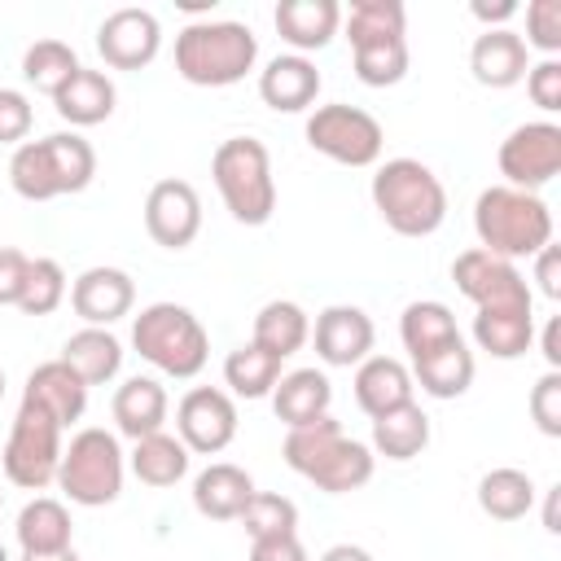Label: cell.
<instances>
[{
    "label": "cell",
    "mask_w": 561,
    "mask_h": 561,
    "mask_svg": "<svg viewBox=\"0 0 561 561\" xmlns=\"http://www.w3.org/2000/svg\"><path fill=\"white\" fill-rule=\"evenodd\" d=\"M320 561H373V552H368V548H359V543H333Z\"/></svg>",
    "instance_id": "51"
},
{
    "label": "cell",
    "mask_w": 561,
    "mask_h": 561,
    "mask_svg": "<svg viewBox=\"0 0 561 561\" xmlns=\"http://www.w3.org/2000/svg\"><path fill=\"white\" fill-rule=\"evenodd\" d=\"M22 561H79V557L75 548H66V552H44V557H22Z\"/></svg>",
    "instance_id": "53"
},
{
    "label": "cell",
    "mask_w": 561,
    "mask_h": 561,
    "mask_svg": "<svg viewBox=\"0 0 561 561\" xmlns=\"http://www.w3.org/2000/svg\"><path fill=\"white\" fill-rule=\"evenodd\" d=\"M250 539H272V535H298V504L276 495V491H254L250 504L237 517Z\"/></svg>",
    "instance_id": "40"
},
{
    "label": "cell",
    "mask_w": 561,
    "mask_h": 561,
    "mask_svg": "<svg viewBox=\"0 0 561 561\" xmlns=\"http://www.w3.org/2000/svg\"><path fill=\"white\" fill-rule=\"evenodd\" d=\"M26 272H31V254H22L13 245H0V307H18Z\"/></svg>",
    "instance_id": "46"
},
{
    "label": "cell",
    "mask_w": 561,
    "mask_h": 561,
    "mask_svg": "<svg viewBox=\"0 0 561 561\" xmlns=\"http://www.w3.org/2000/svg\"><path fill=\"white\" fill-rule=\"evenodd\" d=\"M535 280L548 298H561V250L557 245H543L535 254Z\"/></svg>",
    "instance_id": "48"
},
{
    "label": "cell",
    "mask_w": 561,
    "mask_h": 561,
    "mask_svg": "<svg viewBox=\"0 0 561 561\" xmlns=\"http://www.w3.org/2000/svg\"><path fill=\"white\" fill-rule=\"evenodd\" d=\"M342 26H346L351 48H355V44H373V39H403V31H408V9H403L399 0H355V4L342 13Z\"/></svg>",
    "instance_id": "37"
},
{
    "label": "cell",
    "mask_w": 561,
    "mask_h": 561,
    "mask_svg": "<svg viewBox=\"0 0 561 561\" xmlns=\"http://www.w3.org/2000/svg\"><path fill=\"white\" fill-rule=\"evenodd\" d=\"M280 451H285V465L294 473H302L307 482H316L329 495H346V491L368 486V478L377 469L373 447L359 438H346L333 416H320L311 425L289 430Z\"/></svg>",
    "instance_id": "1"
},
{
    "label": "cell",
    "mask_w": 561,
    "mask_h": 561,
    "mask_svg": "<svg viewBox=\"0 0 561 561\" xmlns=\"http://www.w3.org/2000/svg\"><path fill=\"white\" fill-rule=\"evenodd\" d=\"M526 48H539L543 57L561 53V0H530L526 4Z\"/></svg>",
    "instance_id": "42"
},
{
    "label": "cell",
    "mask_w": 561,
    "mask_h": 561,
    "mask_svg": "<svg viewBox=\"0 0 561 561\" xmlns=\"http://www.w3.org/2000/svg\"><path fill=\"white\" fill-rule=\"evenodd\" d=\"M259 96L263 105H272L276 114H298L320 96V70L316 61L298 57V53H280L259 70Z\"/></svg>",
    "instance_id": "19"
},
{
    "label": "cell",
    "mask_w": 561,
    "mask_h": 561,
    "mask_svg": "<svg viewBox=\"0 0 561 561\" xmlns=\"http://www.w3.org/2000/svg\"><path fill=\"white\" fill-rule=\"evenodd\" d=\"M22 399L35 403V408H44V412L66 430V425H75V421L83 416V408H88V386L79 381V373H75L70 364L48 359V364H39V368L26 377Z\"/></svg>",
    "instance_id": "20"
},
{
    "label": "cell",
    "mask_w": 561,
    "mask_h": 561,
    "mask_svg": "<svg viewBox=\"0 0 561 561\" xmlns=\"http://www.w3.org/2000/svg\"><path fill=\"white\" fill-rule=\"evenodd\" d=\"M526 92H530V101L539 105V110H561V61L557 57H543V61H535L530 70H526Z\"/></svg>",
    "instance_id": "45"
},
{
    "label": "cell",
    "mask_w": 561,
    "mask_h": 561,
    "mask_svg": "<svg viewBox=\"0 0 561 561\" xmlns=\"http://www.w3.org/2000/svg\"><path fill=\"white\" fill-rule=\"evenodd\" d=\"M0 465H4V478L22 491H44L48 482H57V465H61V425L22 399L18 416H13V430H9V443L0 451Z\"/></svg>",
    "instance_id": "9"
},
{
    "label": "cell",
    "mask_w": 561,
    "mask_h": 561,
    "mask_svg": "<svg viewBox=\"0 0 561 561\" xmlns=\"http://www.w3.org/2000/svg\"><path fill=\"white\" fill-rule=\"evenodd\" d=\"M543 359H548V368H561V320L543 324Z\"/></svg>",
    "instance_id": "50"
},
{
    "label": "cell",
    "mask_w": 561,
    "mask_h": 561,
    "mask_svg": "<svg viewBox=\"0 0 561 561\" xmlns=\"http://www.w3.org/2000/svg\"><path fill=\"white\" fill-rule=\"evenodd\" d=\"M478 22H486V31H495L500 22H508L513 13H517V0H495V4H486V0H473V9H469Z\"/></svg>",
    "instance_id": "49"
},
{
    "label": "cell",
    "mask_w": 561,
    "mask_h": 561,
    "mask_svg": "<svg viewBox=\"0 0 561 561\" xmlns=\"http://www.w3.org/2000/svg\"><path fill=\"white\" fill-rule=\"evenodd\" d=\"M31 101L18 88H0V145H22L31 136Z\"/></svg>",
    "instance_id": "44"
},
{
    "label": "cell",
    "mask_w": 561,
    "mask_h": 561,
    "mask_svg": "<svg viewBox=\"0 0 561 561\" xmlns=\"http://www.w3.org/2000/svg\"><path fill=\"white\" fill-rule=\"evenodd\" d=\"M272 22H276L280 39H285L289 48H298V57H302V53L324 48V44L337 35V26H342V4H337V0H280L276 13H272Z\"/></svg>",
    "instance_id": "21"
},
{
    "label": "cell",
    "mask_w": 561,
    "mask_h": 561,
    "mask_svg": "<svg viewBox=\"0 0 561 561\" xmlns=\"http://www.w3.org/2000/svg\"><path fill=\"white\" fill-rule=\"evenodd\" d=\"M412 381H421L425 394L434 399H460L473 386V351L465 346V337L412 359Z\"/></svg>",
    "instance_id": "28"
},
{
    "label": "cell",
    "mask_w": 561,
    "mask_h": 561,
    "mask_svg": "<svg viewBox=\"0 0 561 561\" xmlns=\"http://www.w3.org/2000/svg\"><path fill=\"white\" fill-rule=\"evenodd\" d=\"M75 70H79V57H75V48L61 44V39H35V44L22 53V79H26L35 92H48V96H53Z\"/></svg>",
    "instance_id": "38"
},
{
    "label": "cell",
    "mask_w": 561,
    "mask_h": 561,
    "mask_svg": "<svg viewBox=\"0 0 561 561\" xmlns=\"http://www.w3.org/2000/svg\"><path fill=\"white\" fill-rule=\"evenodd\" d=\"M131 346L158 373L180 377V381L197 377L210 359V337H206L202 320L180 302H149L131 320Z\"/></svg>",
    "instance_id": "6"
},
{
    "label": "cell",
    "mask_w": 561,
    "mask_h": 561,
    "mask_svg": "<svg viewBox=\"0 0 561 561\" xmlns=\"http://www.w3.org/2000/svg\"><path fill=\"white\" fill-rule=\"evenodd\" d=\"M167 390L162 381L153 377H127L118 390H114V425L118 434H127L131 443L145 438V434H158L167 425Z\"/></svg>",
    "instance_id": "26"
},
{
    "label": "cell",
    "mask_w": 561,
    "mask_h": 561,
    "mask_svg": "<svg viewBox=\"0 0 561 561\" xmlns=\"http://www.w3.org/2000/svg\"><path fill=\"white\" fill-rule=\"evenodd\" d=\"M145 232L167 245L184 250L202 232V197L188 180H158L145 197Z\"/></svg>",
    "instance_id": "14"
},
{
    "label": "cell",
    "mask_w": 561,
    "mask_h": 561,
    "mask_svg": "<svg viewBox=\"0 0 561 561\" xmlns=\"http://www.w3.org/2000/svg\"><path fill=\"white\" fill-rule=\"evenodd\" d=\"M530 416L548 438H561V373L548 368L530 390Z\"/></svg>",
    "instance_id": "43"
},
{
    "label": "cell",
    "mask_w": 561,
    "mask_h": 561,
    "mask_svg": "<svg viewBox=\"0 0 561 561\" xmlns=\"http://www.w3.org/2000/svg\"><path fill=\"white\" fill-rule=\"evenodd\" d=\"M61 364H70V368L79 373L83 386H105V381H114L118 368H123V342H118L110 329H92V324H83L79 333L66 337V346H61Z\"/></svg>",
    "instance_id": "27"
},
{
    "label": "cell",
    "mask_w": 561,
    "mask_h": 561,
    "mask_svg": "<svg viewBox=\"0 0 561 561\" xmlns=\"http://www.w3.org/2000/svg\"><path fill=\"white\" fill-rule=\"evenodd\" d=\"M373 206L399 237H430L447 219V188L421 158H390L373 175Z\"/></svg>",
    "instance_id": "4"
},
{
    "label": "cell",
    "mask_w": 561,
    "mask_h": 561,
    "mask_svg": "<svg viewBox=\"0 0 561 561\" xmlns=\"http://www.w3.org/2000/svg\"><path fill=\"white\" fill-rule=\"evenodd\" d=\"M307 337H311V320H307V311H302L298 302L272 298V302L259 307V316H254V337H250L254 346H263V351H272L276 359H285V355L302 351Z\"/></svg>",
    "instance_id": "32"
},
{
    "label": "cell",
    "mask_w": 561,
    "mask_h": 561,
    "mask_svg": "<svg viewBox=\"0 0 561 561\" xmlns=\"http://www.w3.org/2000/svg\"><path fill=\"white\" fill-rule=\"evenodd\" d=\"M307 145L342 167H373L381 158L386 131L368 110L333 101V105H316V114L307 118Z\"/></svg>",
    "instance_id": "10"
},
{
    "label": "cell",
    "mask_w": 561,
    "mask_h": 561,
    "mask_svg": "<svg viewBox=\"0 0 561 561\" xmlns=\"http://www.w3.org/2000/svg\"><path fill=\"white\" fill-rule=\"evenodd\" d=\"M412 390H416L412 373L390 355H368L364 364H355V403L368 416H381V412L412 403Z\"/></svg>",
    "instance_id": "25"
},
{
    "label": "cell",
    "mask_w": 561,
    "mask_h": 561,
    "mask_svg": "<svg viewBox=\"0 0 561 561\" xmlns=\"http://www.w3.org/2000/svg\"><path fill=\"white\" fill-rule=\"evenodd\" d=\"M469 70L482 88H513L526 79L530 70V48L522 44L517 31L508 26H495V31H482L469 48Z\"/></svg>",
    "instance_id": "18"
},
{
    "label": "cell",
    "mask_w": 561,
    "mask_h": 561,
    "mask_svg": "<svg viewBox=\"0 0 561 561\" xmlns=\"http://www.w3.org/2000/svg\"><path fill=\"white\" fill-rule=\"evenodd\" d=\"M250 561H307V548L298 535H272V539H250Z\"/></svg>",
    "instance_id": "47"
},
{
    "label": "cell",
    "mask_w": 561,
    "mask_h": 561,
    "mask_svg": "<svg viewBox=\"0 0 561 561\" xmlns=\"http://www.w3.org/2000/svg\"><path fill=\"white\" fill-rule=\"evenodd\" d=\"M180 443L197 456H219L237 438V403L219 386H193L175 408Z\"/></svg>",
    "instance_id": "13"
},
{
    "label": "cell",
    "mask_w": 561,
    "mask_h": 561,
    "mask_svg": "<svg viewBox=\"0 0 561 561\" xmlns=\"http://www.w3.org/2000/svg\"><path fill=\"white\" fill-rule=\"evenodd\" d=\"M57 486L66 491L70 504L83 508H101L114 504L123 491V447L110 430H79L66 447H61V465H57Z\"/></svg>",
    "instance_id": "8"
},
{
    "label": "cell",
    "mask_w": 561,
    "mask_h": 561,
    "mask_svg": "<svg viewBox=\"0 0 561 561\" xmlns=\"http://www.w3.org/2000/svg\"><path fill=\"white\" fill-rule=\"evenodd\" d=\"M473 232L482 250L500 259H535L543 245H552V210L539 193L491 184L473 202Z\"/></svg>",
    "instance_id": "3"
},
{
    "label": "cell",
    "mask_w": 561,
    "mask_h": 561,
    "mask_svg": "<svg viewBox=\"0 0 561 561\" xmlns=\"http://www.w3.org/2000/svg\"><path fill=\"white\" fill-rule=\"evenodd\" d=\"M473 342L495 359H517L535 342V316L522 307H495L473 316Z\"/></svg>",
    "instance_id": "31"
},
{
    "label": "cell",
    "mask_w": 561,
    "mask_h": 561,
    "mask_svg": "<svg viewBox=\"0 0 561 561\" xmlns=\"http://www.w3.org/2000/svg\"><path fill=\"white\" fill-rule=\"evenodd\" d=\"M451 280H456V289L478 311H495V307H522V311H530V285L517 272V263H508V259H500V254H491L482 245L456 254Z\"/></svg>",
    "instance_id": "12"
},
{
    "label": "cell",
    "mask_w": 561,
    "mask_h": 561,
    "mask_svg": "<svg viewBox=\"0 0 561 561\" xmlns=\"http://www.w3.org/2000/svg\"><path fill=\"white\" fill-rule=\"evenodd\" d=\"M280 381V359L254 342L237 346L228 359H224V386L241 399H263L272 394V386Z\"/></svg>",
    "instance_id": "36"
},
{
    "label": "cell",
    "mask_w": 561,
    "mask_h": 561,
    "mask_svg": "<svg viewBox=\"0 0 561 561\" xmlns=\"http://www.w3.org/2000/svg\"><path fill=\"white\" fill-rule=\"evenodd\" d=\"M0 500H4V495H0Z\"/></svg>",
    "instance_id": "56"
},
{
    "label": "cell",
    "mask_w": 561,
    "mask_h": 561,
    "mask_svg": "<svg viewBox=\"0 0 561 561\" xmlns=\"http://www.w3.org/2000/svg\"><path fill=\"white\" fill-rule=\"evenodd\" d=\"M0 561H9V552H4V543H0Z\"/></svg>",
    "instance_id": "55"
},
{
    "label": "cell",
    "mask_w": 561,
    "mask_h": 561,
    "mask_svg": "<svg viewBox=\"0 0 561 561\" xmlns=\"http://www.w3.org/2000/svg\"><path fill=\"white\" fill-rule=\"evenodd\" d=\"M131 302H136V285L123 267H88L70 285V307L92 329H110L131 311Z\"/></svg>",
    "instance_id": "17"
},
{
    "label": "cell",
    "mask_w": 561,
    "mask_h": 561,
    "mask_svg": "<svg viewBox=\"0 0 561 561\" xmlns=\"http://www.w3.org/2000/svg\"><path fill=\"white\" fill-rule=\"evenodd\" d=\"M557 491H561V486H552V491H548V508H543V526H548L552 535L561 530V526H557Z\"/></svg>",
    "instance_id": "52"
},
{
    "label": "cell",
    "mask_w": 561,
    "mask_h": 561,
    "mask_svg": "<svg viewBox=\"0 0 561 561\" xmlns=\"http://www.w3.org/2000/svg\"><path fill=\"white\" fill-rule=\"evenodd\" d=\"M355 75L368 88H390L408 75V39H373V44H355Z\"/></svg>",
    "instance_id": "39"
},
{
    "label": "cell",
    "mask_w": 561,
    "mask_h": 561,
    "mask_svg": "<svg viewBox=\"0 0 561 561\" xmlns=\"http://www.w3.org/2000/svg\"><path fill=\"white\" fill-rule=\"evenodd\" d=\"M430 447V416L421 412V403H403L394 412L373 416V451L386 460H412Z\"/></svg>",
    "instance_id": "30"
},
{
    "label": "cell",
    "mask_w": 561,
    "mask_h": 561,
    "mask_svg": "<svg viewBox=\"0 0 561 561\" xmlns=\"http://www.w3.org/2000/svg\"><path fill=\"white\" fill-rule=\"evenodd\" d=\"M399 337H403V351H408L412 359H421V355H430V351L456 342L460 329H456V316H451L447 302L425 298V302H408V307H403V316H399Z\"/></svg>",
    "instance_id": "33"
},
{
    "label": "cell",
    "mask_w": 561,
    "mask_h": 561,
    "mask_svg": "<svg viewBox=\"0 0 561 561\" xmlns=\"http://www.w3.org/2000/svg\"><path fill=\"white\" fill-rule=\"evenodd\" d=\"M162 48V26L149 9H114L96 26V53L114 70H145Z\"/></svg>",
    "instance_id": "15"
},
{
    "label": "cell",
    "mask_w": 561,
    "mask_h": 561,
    "mask_svg": "<svg viewBox=\"0 0 561 561\" xmlns=\"http://www.w3.org/2000/svg\"><path fill=\"white\" fill-rule=\"evenodd\" d=\"M70 513L61 500H48V495H35L22 513H18V543H22V557H44V552H66L70 548Z\"/></svg>",
    "instance_id": "29"
},
{
    "label": "cell",
    "mask_w": 561,
    "mask_h": 561,
    "mask_svg": "<svg viewBox=\"0 0 561 561\" xmlns=\"http://www.w3.org/2000/svg\"><path fill=\"white\" fill-rule=\"evenodd\" d=\"M316 355L329 364V368H351V364H364L368 351H373V320L364 307H351V302H333L316 316Z\"/></svg>",
    "instance_id": "16"
},
{
    "label": "cell",
    "mask_w": 561,
    "mask_h": 561,
    "mask_svg": "<svg viewBox=\"0 0 561 561\" xmlns=\"http://www.w3.org/2000/svg\"><path fill=\"white\" fill-rule=\"evenodd\" d=\"M259 61V39L245 22H188L175 35V70L193 88L241 83Z\"/></svg>",
    "instance_id": "5"
},
{
    "label": "cell",
    "mask_w": 561,
    "mask_h": 561,
    "mask_svg": "<svg viewBox=\"0 0 561 561\" xmlns=\"http://www.w3.org/2000/svg\"><path fill=\"white\" fill-rule=\"evenodd\" d=\"M478 508L495 522H517L535 508V482L530 473L513 469V465H500L491 473H482L478 482Z\"/></svg>",
    "instance_id": "35"
},
{
    "label": "cell",
    "mask_w": 561,
    "mask_h": 561,
    "mask_svg": "<svg viewBox=\"0 0 561 561\" xmlns=\"http://www.w3.org/2000/svg\"><path fill=\"white\" fill-rule=\"evenodd\" d=\"M131 473L145 486H175L188 473V447L175 434H167V430L145 434L131 447Z\"/></svg>",
    "instance_id": "34"
},
{
    "label": "cell",
    "mask_w": 561,
    "mask_h": 561,
    "mask_svg": "<svg viewBox=\"0 0 561 561\" xmlns=\"http://www.w3.org/2000/svg\"><path fill=\"white\" fill-rule=\"evenodd\" d=\"M114 101H118V92H114L110 75L105 70H88V66H79L53 92V105H57V114L70 127H96V123H105L114 114Z\"/></svg>",
    "instance_id": "24"
},
{
    "label": "cell",
    "mask_w": 561,
    "mask_h": 561,
    "mask_svg": "<svg viewBox=\"0 0 561 561\" xmlns=\"http://www.w3.org/2000/svg\"><path fill=\"white\" fill-rule=\"evenodd\" d=\"M96 175V149L79 131H53L44 140H22L9 158V184L26 202H53L83 193Z\"/></svg>",
    "instance_id": "2"
},
{
    "label": "cell",
    "mask_w": 561,
    "mask_h": 561,
    "mask_svg": "<svg viewBox=\"0 0 561 561\" xmlns=\"http://www.w3.org/2000/svg\"><path fill=\"white\" fill-rule=\"evenodd\" d=\"M66 298V272L57 259H31V272H26V285H22V298H18V311L26 316H48L57 311Z\"/></svg>",
    "instance_id": "41"
},
{
    "label": "cell",
    "mask_w": 561,
    "mask_h": 561,
    "mask_svg": "<svg viewBox=\"0 0 561 561\" xmlns=\"http://www.w3.org/2000/svg\"><path fill=\"white\" fill-rule=\"evenodd\" d=\"M215 188L228 206V215L245 228H259L276 210V180H272V158L267 145L254 136H228L215 158H210Z\"/></svg>",
    "instance_id": "7"
},
{
    "label": "cell",
    "mask_w": 561,
    "mask_h": 561,
    "mask_svg": "<svg viewBox=\"0 0 561 561\" xmlns=\"http://www.w3.org/2000/svg\"><path fill=\"white\" fill-rule=\"evenodd\" d=\"M250 495H254V478L228 460H215L193 478V508L210 522H237Z\"/></svg>",
    "instance_id": "22"
},
{
    "label": "cell",
    "mask_w": 561,
    "mask_h": 561,
    "mask_svg": "<svg viewBox=\"0 0 561 561\" xmlns=\"http://www.w3.org/2000/svg\"><path fill=\"white\" fill-rule=\"evenodd\" d=\"M329 403H333V386H329V377H324L320 368L280 373V381L272 386V412H276L289 430L329 416Z\"/></svg>",
    "instance_id": "23"
},
{
    "label": "cell",
    "mask_w": 561,
    "mask_h": 561,
    "mask_svg": "<svg viewBox=\"0 0 561 561\" xmlns=\"http://www.w3.org/2000/svg\"><path fill=\"white\" fill-rule=\"evenodd\" d=\"M500 175L508 188H543L548 180L561 175V127L539 118V123H522L504 136L500 145Z\"/></svg>",
    "instance_id": "11"
},
{
    "label": "cell",
    "mask_w": 561,
    "mask_h": 561,
    "mask_svg": "<svg viewBox=\"0 0 561 561\" xmlns=\"http://www.w3.org/2000/svg\"><path fill=\"white\" fill-rule=\"evenodd\" d=\"M0 399H4V368H0Z\"/></svg>",
    "instance_id": "54"
}]
</instances>
